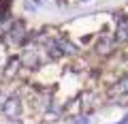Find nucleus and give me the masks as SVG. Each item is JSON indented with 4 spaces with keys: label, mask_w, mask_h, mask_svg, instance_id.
<instances>
[{
    "label": "nucleus",
    "mask_w": 128,
    "mask_h": 124,
    "mask_svg": "<svg viewBox=\"0 0 128 124\" xmlns=\"http://www.w3.org/2000/svg\"><path fill=\"white\" fill-rule=\"evenodd\" d=\"M98 113L88 28L36 24L0 0V122L64 124Z\"/></svg>",
    "instance_id": "f257e3e1"
}]
</instances>
